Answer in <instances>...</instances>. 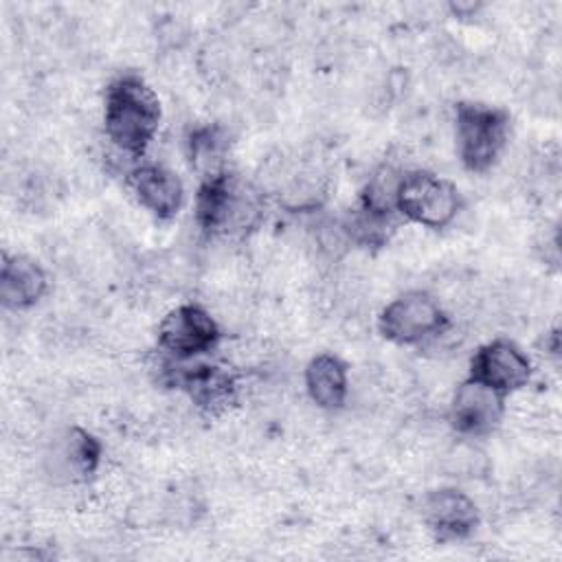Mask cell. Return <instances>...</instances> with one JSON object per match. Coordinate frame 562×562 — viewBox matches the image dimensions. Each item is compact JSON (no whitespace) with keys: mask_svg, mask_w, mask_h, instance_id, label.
<instances>
[{"mask_svg":"<svg viewBox=\"0 0 562 562\" xmlns=\"http://www.w3.org/2000/svg\"><path fill=\"white\" fill-rule=\"evenodd\" d=\"M422 516L426 527L439 540L468 538L479 525V509L474 501L452 487L428 492L422 501Z\"/></svg>","mask_w":562,"mask_h":562,"instance_id":"9","label":"cell"},{"mask_svg":"<svg viewBox=\"0 0 562 562\" xmlns=\"http://www.w3.org/2000/svg\"><path fill=\"white\" fill-rule=\"evenodd\" d=\"M158 94L140 75L123 72L112 79L103 97L105 136L119 154L138 158L156 138L160 125Z\"/></svg>","mask_w":562,"mask_h":562,"instance_id":"1","label":"cell"},{"mask_svg":"<svg viewBox=\"0 0 562 562\" xmlns=\"http://www.w3.org/2000/svg\"><path fill=\"white\" fill-rule=\"evenodd\" d=\"M468 378L505 395L529 382L531 362L514 342L498 338L474 351Z\"/></svg>","mask_w":562,"mask_h":562,"instance_id":"7","label":"cell"},{"mask_svg":"<svg viewBox=\"0 0 562 562\" xmlns=\"http://www.w3.org/2000/svg\"><path fill=\"white\" fill-rule=\"evenodd\" d=\"M261 202L257 191L228 169L202 180L195 198V222L211 235H244L257 226Z\"/></svg>","mask_w":562,"mask_h":562,"instance_id":"2","label":"cell"},{"mask_svg":"<svg viewBox=\"0 0 562 562\" xmlns=\"http://www.w3.org/2000/svg\"><path fill=\"white\" fill-rule=\"evenodd\" d=\"M509 116L507 112L463 101L454 112V138L461 165L472 173L487 171L507 145Z\"/></svg>","mask_w":562,"mask_h":562,"instance_id":"3","label":"cell"},{"mask_svg":"<svg viewBox=\"0 0 562 562\" xmlns=\"http://www.w3.org/2000/svg\"><path fill=\"white\" fill-rule=\"evenodd\" d=\"M448 325L450 321L439 299L424 290L395 296L378 316L380 334L395 345L435 342Z\"/></svg>","mask_w":562,"mask_h":562,"instance_id":"4","label":"cell"},{"mask_svg":"<svg viewBox=\"0 0 562 562\" xmlns=\"http://www.w3.org/2000/svg\"><path fill=\"white\" fill-rule=\"evenodd\" d=\"M48 290L44 268L24 255H4L0 268V299L7 310H26Z\"/></svg>","mask_w":562,"mask_h":562,"instance_id":"11","label":"cell"},{"mask_svg":"<svg viewBox=\"0 0 562 562\" xmlns=\"http://www.w3.org/2000/svg\"><path fill=\"white\" fill-rule=\"evenodd\" d=\"M395 209L415 224L443 228L457 217L461 195L459 189L446 178L428 171H406L397 187Z\"/></svg>","mask_w":562,"mask_h":562,"instance_id":"5","label":"cell"},{"mask_svg":"<svg viewBox=\"0 0 562 562\" xmlns=\"http://www.w3.org/2000/svg\"><path fill=\"white\" fill-rule=\"evenodd\" d=\"M305 391L318 408H340L349 395V375L345 362L334 353L314 356L305 367Z\"/></svg>","mask_w":562,"mask_h":562,"instance_id":"12","label":"cell"},{"mask_svg":"<svg viewBox=\"0 0 562 562\" xmlns=\"http://www.w3.org/2000/svg\"><path fill=\"white\" fill-rule=\"evenodd\" d=\"M61 461L64 465L86 479L90 474L97 472L99 461H101V443L83 428H70L64 437V446H61Z\"/></svg>","mask_w":562,"mask_h":562,"instance_id":"14","label":"cell"},{"mask_svg":"<svg viewBox=\"0 0 562 562\" xmlns=\"http://www.w3.org/2000/svg\"><path fill=\"white\" fill-rule=\"evenodd\" d=\"M228 140L222 127L217 125H202L195 127L189 136V158L191 167L200 173L202 180L217 176L226 171L224 158H226Z\"/></svg>","mask_w":562,"mask_h":562,"instance_id":"13","label":"cell"},{"mask_svg":"<svg viewBox=\"0 0 562 562\" xmlns=\"http://www.w3.org/2000/svg\"><path fill=\"white\" fill-rule=\"evenodd\" d=\"M503 417V393L468 378L452 395L450 424L463 437H483Z\"/></svg>","mask_w":562,"mask_h":562,"instance_id":"8","label":"cell"},{"mask_svg":"<svg viewBox=\"0 0 562 562\" xmlns=\"http://www.w3.org/2000/svg\"><path fill=\"white\" fill-rule=\"evenodd\" d=\"M127 187L136 202L158 220H171L184 202L182 180L167 167L147 162L127 173Z\"/></svg>","mask_w":562,"mask_h":562,"instance_id":"10","label":"cell"},{"mask_svg":"<svg viewBox=\"0 0 562 562\" xmlns=\"http://www.w3.org/2000/svg\"><path fill=\"white\" fill-rule=\"evenodd\" d=\"M220 336L215 318L195 303L173 307L158 325V347L173 360H191L209 353L217 347Z\"/></svg>","mask_w":562,"mask_h":562,"instance_id":"6","label":"cell"}]
</instances>
